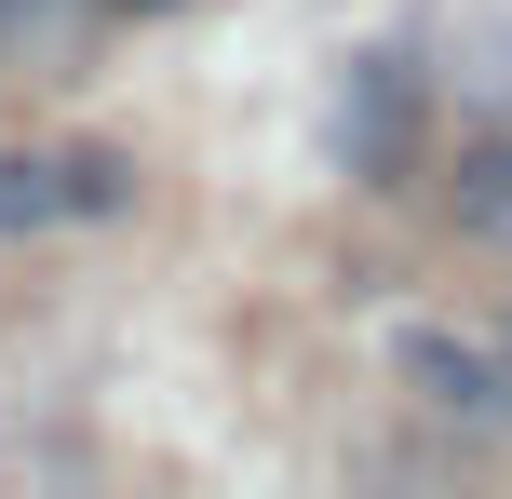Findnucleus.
<instances>
[{
    "mask_svg": "<svg viewBox=\"0 0 512 499\" xmlns=\"http://www.w3.org/2000/svg\"><path fill=\"white\" fill-rule=\"evenodd\" d=\"M405 392L432 405L445 432H512V338L486 351V338H445V324H405Z\"/></svg>",
    "mask_w": 512,
    "mask_h": 499,
    "instance_id": "1",
    "label": "nucleus"
},
{
    "mask_svg": "<svg viewBox=\"0 0 512 499\" xmlns=\"http://www.w3.org/2000/svg\"><path fill=\"white\" fill-rule=\"evenodd\" d=\"M418 135V54H351V81H337V176H391Z\"/></svg>",
    "mask_w": 512,
    "mask_h": 499,
    "instance_id": "2",
    "label": "nucleus"
},
{
    "mask_svg": "<svg viewBox=\"0 0 512 499\" xmlns=\"http://www.w3.org/2000/svg\"><path fill=\"white\" fill-rule=\"evenodd\" d=\"M445 95L512 122V0H459V27H445Z\"/></svg>",
    "mask_w": 512,
    "mask_h": 499,
    "instance_id": "3",
    "label": "nucleus"
},
{
    "mask_svg": "<svg viewBox=\"0 0 512 499\" xmlns=\"http://www.w3.org/2000/svg\"><path fill=\"white\" fill-rule=\"evenodd\" d=\"M68 216H81L68 149H0V230H68Z\"/></svg>",
    "mask_w": 512,
    "mask_h": 499,
    "instance_id": "4",
    "label": "nucleus"
},
{
    "mask_svg": "<svg viewBox=\"0 0 512 499\" xmlns=\"http://www.w3.org/2000/svg\"><path fill=\"white\" fill-rule=\"evenodd\" d=\"M445 230H459V243H512V122L445 176Z\"/></svg>",
    "mask_w": 512,
    "mask_h": 499,
    "instance_id": "5",
    "label": "nucleus"
},
{
    "mask_svg": "<svg viewBox=\"0 0 512 499\" xmlns=\"http://www.w3.org/2000/svg\"><path fill=\"white\" fill-rule=\"evenodd\" d=\"M81 27H95V0H0V41L14 54H81Z\"/></svg>",
    "mask_w": 512,
    "mask_h": 499,
    "instance_id": "6",
    "label": "nucleus"
},
{
    "mask_svg": "<svg viewBox=\"0 0 512 499\" xmlns=\"http://www.w3.org/2000/svg\"><path fill=\"white\" fill-rule=\"evenodd\" d=\"M68 162H81V216H122L135 203V162L122 149H68Z\"/></svg>",
    "mask_w": 512,
    "mask_h": 499,
    "instance_id": "7",
    "label": "nucleus"
},
{
    "mask_svg": "<svg viewBox=\"0 0 512 499\" xmlns=\"http://www.w3.org/2000/svg\"><path fill=\"white\" fill-rule=\"evenodd\" d=\"M499 338H512V311H499Z\"/></svg>",
    "mask_w": 512,
    "mask_h": 499,
    "instance_id": "8",
    "label": "nucleus"
}]
</instances>
